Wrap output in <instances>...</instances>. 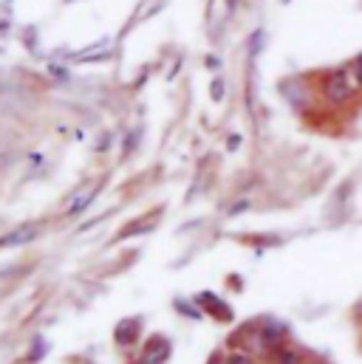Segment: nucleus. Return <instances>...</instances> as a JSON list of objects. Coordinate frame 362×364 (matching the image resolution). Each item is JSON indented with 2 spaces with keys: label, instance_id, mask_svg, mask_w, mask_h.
<instances>
[{
  "label": "nucleus",
  "instance_id": "4468645a",
  "mask_svg": "<svg viewBox=\"0 0 362 364\" xmlns=\"http://www.w3.org/2000/svg\"><path fill=\"white\" fill-rule=\"evenodd\" d=\"M238 144H241V139H238V136H229V150H235Z\"/></svg>",
  "mask_w": 362,
  "mask_h": 364
},
{
  "label": "nucleus",
  "instance_id": "9b49d317",
  "mask_svg": "<svg viewBox=\"0 0 362 364\" xmlns=\"http://www.w3.org/2000/svg\"><path fill=\"white\" fill-rule=\"evenodd\" d=\"M224 364H252V359H249L247 353H232Z\"/></svg>",
  "mask_w": 362,
  "mask_h": 364
},
{
  "label": "nucleus",
  "instance_id": "6e6552de",
  "mask_svg": "<svg viewBox=\"0 0 362 364\" xmlns=\"http://www.w3.org/2000/svg\"><path fill=\"white\" fill-rule=\"evenodd\" d=\"M274 359H277V364H300V356L294 350H286V348H277Z\"/></svg>",
  "mask_w": 362,
  "mask_h": 364
},
{
  "label": "nucleus",
  "instance_id": "1a4fd4ad",
  "mask_svg": "<svg viewBox=\"0 0 362 364\" xmlns=\"http://www.w3.org/2000/svg\"><path fill=\"white\" fill-rule=\"evenodd\" d=\"M96 192L99 189H93V192H88V195H83V200H77L71 209H68V215H80V212H86L90 203H93V198H96Z\"/></svg>",
  "mask_w": 362,
  "mask_h": 364
},
{
  "label": "nucleus",
  "instance_id": "f8f14e48",
  "mask_svg": "<svg viewBox=\"0 0 362 364\" xmlns=\"http://www.w3.org/2000/svg\"><path fill=\"white\" fill-rule=\"evenodd\" d=\"M354 82H357V88H362V54L354 60Z\"/></svg>",
  "mask_w": 362,
  "mask_h": 364
},
{
  "label": "nucleus",
  "instance_id": "f257e3e1",
  "mask_svg": "<svg viewBox=\"0 0 362 364\" xmlns=\"http://www.w3.org/2000/svg\"><path fill=\"white\" fill-rule=\"evenodd\" d=\"M357 93V82L348 77L346 68H334L323 77V96L331 102V105H348Z\"/></svg>",
  "mask_w": 362,
  "mask_h": 364
},
{
  "label": "nucleus",
  "instance_id": "f03ea898",
  "mask_svg": "<svg viewBox=\"0 0 362 364\" xmlns=\"http://www.w3.org/2000/svg\"><path fill=\"white\" fill-rule=\"evenodd\" d=\"M37 235H40V223H23V226H17V229H11L9 235L0 237V249H11V246L34 243Z\"/></svg>",
  "mask_w": 362,
  "mask_h": 364
},
{
  "label": "nucleus",
  "instance_id": "7ed1b4c3",
  "mask_svg": "<svg viewBox=\"0 0 362 364\" xmlns=\"http://www.w3.org/2000/svg\"><path fill=\"white\" fill-rule=\"evenodd\" d=\"M198 305L207 311V314H212V316H218L221 322H232V308L221 299V296H215L212 291H204V294H198Z\"/></svg>",
  "mask_w": 362,
  "mask_h": 364
},
{
  "label": "nucleus",
  "instance_id": "ddd939ff",
  "mask_svg": "<svg viewBox=\"0 0 362 364\" xmlns=\"http://www.w3.org/2000/svg\"><path fill=\"white\" fill-rule=\"evenodd\" d=\"M212 99H224V82H212Z\"/></svg>",
  "mask_w": 362,
  "mask_h": 364
},
{
  "label": "nucleus",
  "instance_id": "2eb2a0df",
  "mask_svg": "<svg viewBox=\"0 0 362 364\" xmlns=\"http://www.w3.org/2000/svg\"><path fill=\"white\" fill-rule=\"evenodd\" d=\"M357 314H360V319H362V302H360V308H357Z\"/></svg>",
  "mask_w": 362,
  "mask_h": 364
},
{
  "label": "nucleus",
  "instance_id": "0eeeda50",
  "mask_svg": "<svg viewBox=\"0 0 362 364\" xmlns=\"http://www.w3.org/2000/svg\"><path fill=\"white\" fill-rule=\"evenodd\" d=\"M139 141H142V127H133V130H128V136H125V141H122V153H125V156L136 153Z\"/></svg>",
  "mask_w": 362,
  "mask_h": 364
},
{
  "label": "nucleus",
  "instance_id": "dca6fc26",
  "mask_svg": "<svg viewBox=\"0 0 362 364\" xmlns=\"http://www.w3.org/2000/svg\"><path fill=\"white\" fill-rule=\"evenodd\" d=\"M212 364H224V362H218V359H215V362H212Z\"/></svg>",
  "mask_w": 362,
  "mask_h": 364
},
{
  "label": "nucleus",
  "instance_id": "9d476101",
  "mask_svg": "<svg viewBox=\"0 0 362 364\" xmlns=\"http://www.w3.org/2000/svg\"><path fill=\"white\" fill-rule=\"evenodd\" d=\"M176 308H179L184 316H192V319H198V316H201V311H198L195 305H187L184 299H179V302H176Z\"/></svg>",
  "mask_w": 362,
  "mask_h": 364
},
{
  "label": "nucleus",
  "instance_id": "20e7f679",
  "mask_svg": "<svg viewBox=\"0 0 362 364\" xmlns=\"http://www.w3.org/2000/svg\"><path fill=\"white\" fill-rule=\"evenodd\" d=\"M170 342L165 339V336H153V339H148V345H145V364H165L170 359Z\"/></svg>",
  "mask_w": 362,
  "mask_h": 364
},
{
  "label": "nucleus",
  "instance_id": "423d86ee",
  "mask_svg": "<svg viewBox=\"0 0 362 364\" xmlns=\"http://www.w3.org/2000/svg\"><path fill=\"white\" fill-rule=\"evenodd\" d=\"M105 60V57H110V43L105 40V43H96V46H90V48H86L83 54H77V60L80 63H90V60Z\"/></svg>",
  "mask_w": 362,
  "mask_h": 364
},
{
  "label": "nucleus",
  "instance_id": "39448f33",
  "mask_svg": "<svg viewBox=\"0 0 362 364\" xmlns=\"http://www.w3.org/2000/svg\"><path fill=\"white\" fill-rule=\"evenodd\" d=\"M139 328H142V319H125V322H119L116 325V333H113L116 345H133L136 336H139Z\"/></svg>",
  "mask_w": 362,
  "mask_h": 364
}]
</instances>
